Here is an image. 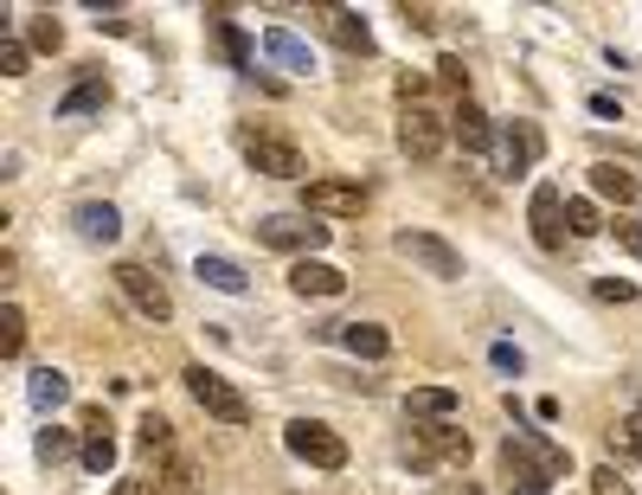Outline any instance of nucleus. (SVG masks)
Segmentation results:
<instances>
[{
    "label": "nucleus",
    "instance_id": "39448f33",
    "mask_svg": "<svg viewBox=\"0 0 642 495\" xmlns=\"http://www.w3.org/2000/svg\"><path fill=\"white\" fill-rule=\"evenodd\" d=\"M110 277H116V290L142 309V322H174V297H167V283H161L149 265L122 258V265H110Z\"/></svg>",
    "mask_w": 642,
    "mask_h": 495
},
{
    "label": "nucleus",
    "instance_id": "2eb2a0df",
    "mask_svg": "<svg viewBox=\"0 0 642 495\" xmlns=\"http://www.w3.org/2000/svg\"><path fill=\"white\" fill-rule=\"evenodd\" d=\"M315 335H335V342H347L353 354H367V361H385L392 354V335L379 322H322Z\"/></svg>",
    "mask_w": 642,
    "mask_h": 495
},
{
    "label": "nucleus",
    "instance_id": "4468645a",
    "mask_svg": "<svg viewBox=\"0 0 642 495\" xmlns=\"http://www.w3.org/2000/svg\"><path fill=\"white\" fill-rule=\"evenodd\" d=\"M72 226H77L84 245H116V238H122V213H116L110 200H84L72 213Z\"/></svg>",
    "mask_w": 642,
    "mask_h": 495
},
{
    "label": "nucleus",
    "instance_id": "aec40b11",
    "mask_svg": "<svg viewBox=\"0 0 642 495\" xmlns=\"http://www.w3.org/2000/svg\"><path fill=\"white\" fill-rule=\"evenodd\" d=\"M591 187H598V200H610V206H630V200H636V174H630V168H617V161H598V168H591Z\"/></svg>",
    "mask_w": 642,
    "mask_h": 495
},
{
    "label": "nucleus",
    "instance_id": "6e6552de",
    "mask_svg": "<svg viewBox=\"0 0 642 495\" xmlns=\"http://www.w3.org/2000/svg\"><path fill=\"white\" fill-rule=\"evenodd\" d=\"M303 213L322 219V226H328V219H360V213H367V187H360V181H335V174H328V181H308Z\"/></svg>",
    "mask_w": 642,
    "mask_h": 495
},
{
    "label": "nucleus",
    "instance_id": "72a5a7b5",
    "mask_svg": "<svg viewBox=\"0 0 642 495\" xmlns=\"http://www.w3.org/2000/svg\"><path fill=\"white\" fill-rule=\"evenodd\" d=\"M591 495H630V483L617 476V463H598L591 470Z\"/></svg>",
    "mask_w": 642,
    "mask_h": 495
},
{
    "label": "nucleus",
    "instance_id": "4be33fe9",
    "mask_svg": "<svg viewBox=\"0 0 642 495\" xmlns=\"http://www.w3.org/2000/svg\"><path fill=\"white\" fill-rule=\"evenodd\" d=\"M26 399H33L39 412H58V406L72 399V380H65L58 367H39V374H26Z\"/></svg>",
    "mask_w": 642,
    "mask_h": 495
},
{
    "label": "nucleus",
    "instance_id": "f03ea898",
    "mask_svg": "<svg viewBox=\"0 0 642 495\" xmlns=\"http://www.w3.org/2000/svg\"><path fill=\"white\" fill-rule=\"evenodd\" d=\"M181 380H187L193 406H199L206 419H219V424H251V399H244V392H238V386H231L226 374H213L206 361H193Z\"/></svg>",
    "mask_w": 642,
    "mask_h": 495
},
{
    "label": "nucleus",
    "instance_id": "c85d7f7f",
    "mask_svg": "<svg viewBox=\"0 0 642 495\" xmlns=\"http://www.w3.org/2000/svg\"><path fill=\"white\" fill-rule=\"evenodd\" d=\"M566 226L578 232V238H591V232H605V213H598L591 200H566Z\"/></svg>",
    "mask_w": 642,
    "mask_h": 495
},
{
    "label": "nucleus",
    "instance_id": "1a4fd4ad",
    "mask_svg": "<svg viewBox=\"0 0 642 495\" xmlns=\"http://www.w3.org/2000/svg\"><path fill=\"white\" fill-rule=\"evenodd\" d=\"M527 219H533V245L540 251H559L566 245V193L553 187V181H540L527 200Z\"/></svg>",
    "mask_w": 642,
    "mask_h": 495
},
{
    "label": "nucleus",
    "instance_id": "58836bf2",
    "mask_svg": "<svg viewBox=\"0 0 642 495\" xmlns=\"http://www.w3.org/2000/svg\"><path fill=\"white\" fill-rule=\"evenodd\" d=\"M494 367H501V374H521V354L501 342V347H494Z\"/></svg>",
    "mask_w": 642,
    "mask_h": 495
},
{
    "label": "nucleus",
    "instance_id": "f3484780",
    "mask_svg": "<svg viewBox=\"0 0 642 495\" xmlns=\"http://www.w3.org/2000/svg\"><path fill=\"white\" fill-rule=\"evenodd\" d=\"M456 412H463V399H456L450 386H412V392H405V419H417V424L456 419Z\"/></svg>",
    "mask_w": 642,
    "mask_h": 495
},
{
    "label": "nucleus",
    "instance_id": "f257e3e1",
    "mask_svg": "<svg viewBox=\"0 0 642 495\" xmlns=\"http://www.w3.org/2000/svg\"><path fill=\"white\" fill-rule=\"evenodd\" d=\"M444 142H450V116L431 110L424 97H417V104H399V149H405L412 168H431V161L444 154Z\"/></svg>",
    "mask_w": 642,
    "mask_h": 495
},
{
    "label": "nucleus",
    "instance_id": "473e14b6",
    "mask_svg": "<svg viewBox=\"0 0 642 495\" xmlns=\"http://www.w3.org/2000/svg\"><path fill=\"white\" fill-rule=\"evenodd\" d=\"M33 45H39V52H58V45H65V26H58L52 13H39V20H33Z\"/></svg>",
    "mask_w": 642,
    "mask_h": 495
},
{
    "label": "nucleus",
    "instance_id": "b1692460",
    "mask_svg": "<svg viewBox=\"0 0 642 495\" xmlns=\"http://www.w3.org/2000/svg\"><path fill=\"white\" fill-rule=\"evenodd\" d=\"M97 110H110V84L104 77H84L77 90L58 97V116H97Z\"/></svg>",
    "mask_w": 642,
    "mask_h": 495
},
{
    "label": "nucleus",
    "instance_id": "ddd939ff",
    "mask_svg": "<svg viewBox=\"0 0 642 495\" xmlns=\"http://www.w3.org/2000/svg\"><path fill=\"white\" fill-rule=\"evenodd\" d=\"M290 290L296 297H340L347 290V270L328 265V258H296L290 265Z\"/></svg>",
    "mask_w": 642,
    "mask_h": 495
},
{
    "label": "nucleus",
    "instance_id": "a878e982",
    "mask_svg": "<svg viewBox=\"0 0 642 495\" xmlns=\"http://www.w3.org/2000/svg\"><path fill=\"white\" fill-rule=\"evenodd\" d=\"M213 33H219V45H226L231 65H251V58H258V45H251V39L231 26V13H213Z\"/></svg>",
    "mask_w": 642,
    "mask_h": 495
},
{
    "label": "nucleus",
    "instance_id": "c9c22d12",
    "mask_svg": "<svg viewBox=\"0 0 642 495\" xmlns=\"http://www.w3.org/2000/svg\"><path fill=\"white\" fill-rule=\"evenodd\" d=\"M598 297H605V303H630V297H636V283H630V277H605V283H598Z\"/></svg>",
    "mask_w": 642,
    "mask_h": 495
},
{
    "label": "nucleus",
    "instance_id": "dca6fc26",
    "mask_svg": "<svg viewBox=\"0 0 642 495\" xmlns=\"http://www.w3.org/2000/svg\"><path fill=\"white\" fill-rule=\"evenodd\" d=\"M501 476H508V495H546V489H553V483H546V470H540V463H533L514 438L501 444Z\"/></svg>",
    "mask_w": 642,
    "mask_h": 495
},
{
    "label": "nucleus",
    "instance_id": "5701e85b",
    "mask_svg": "<svg viewBox=\"0 0 642 495\" xmlns=\"http://www.w3.org/2000/svg\"><path fill=\"white\" fill-rule=\"evenodd\" d=\"M193 270H199V283H213V290H226V297H244V290H251V277L231 265V258H213V251H199Z\"/></svg>",
    "mask_w": 642,
    "mask_h": 495
},
{
    "label": "nucleus",
    "instance_id": "393cba45",
    "mask_svg": "<svg viewBox=\"0 0 642 495\" xmlns=\"http://www.w3.org/2000/svg\"><path fill=\"white\" fill-rule=\"evenodd\" d=\"M154 495H199V470L187 458H174L161 476H154Z\"/></svg>",
    "mask_w": 642,
    "mask_h": 495
},
{
    "label": "nucleus",
    "instance_id": "0eeeda50",
    "mask_svg": "<svg viewBox=\"0 0 642 495\" xmlns=\"http://www.w3.org/2000/svg\"><path fill=\"white\" fill-rule=\"evenodd\" d=\"M258 245H270V251H296V258H315L322 245H328V226L322 219H290V213H264L258 219Z\"/></svg>",
    "mask_w": 642,
    "mask_h": 495
},
{
    "label": "nucleus",
    "instance_id": "423d86ee",
    "mask_svg": "<svg viewBox=\"0 0 642 495\" xmlns=\"http://www.w3.org/2000/svg\"><path fill=\"white\" fill-rule=\"evenodd\" d=\"M392 251L412 258V265L424 270V277H437V283H456V277H463V251H456L450 238H437V232H399Z\"/></svg>",
    "mask_w": 642,
    "mask_h": 495
},
{
    "label": "nucleus",
    "instance_id": "412c9836",
    "mask_svg": "<svg viewBox=\"0 0 642 495\" xmlns=\"http://www.w3.org/2000/svg\"><path fill=\"white\" fill-rule=\"evenodd\" d=\"M322 20H328V33H335L347 52H373V26H367L360 13H347V7H322Z\"/></svg>",
    "mask_w": 642,
    "mask_h": 495
},
{
    "label": "nucleus",
    "instance_id": "cd10ccee",
    "mask_svg": "<svg viewBox=\"0 0 642 495\" xmlns=\"http://www.w3.org/2000/svg\"><path fill=\"white\" fill-rule=\"evenodd\" d=\"M77 463H84L90 476H110V470H116V438H110V431H104V438H84Z\"/></svg>",
    "mask_w": 642,
    "mask_h": 495
},
{
    "label": "nucleus",
    "instance_id": "7c9ffc66",
    "mask_svg": "<svg viewBox=\"0 0 642 495\" xmlns=\"http://www.w3.org/2000/svg\"><path fill=\"white\" fill-rule=\"evenodd\" d=\"M135 444H142V451H167V444H174V431H167V419H161V412H149V419L135 424Z\"/></svg>",
    "mask_w": 642,
    "mask_h": 495
},
{
    "label": "nucleus",
    "instance_id": "9d476101",
    "mask_svg": "<svg viewBox=\"0 0 642 495\" xmlns=\"http://www.w3.org/2000/svg\"><path fill=\"white\" fill-rule=\"evenodd\" d=\"M540 149H546L540 122H533V116H514V122L501 129V174H508V181H514V174H527L533 161H540Z\"/></svg>",
    "mask_w": 642,
    "mask_h": 495
},
{
    "label": "nucleus",
    "instance_id": "f704fd0d",
    "mask_svg": "<svg viewBox=\"0 0 642 495\" xmlns=\"http://www.w3.org/2000/svg\"><path fill=\"white\" fill-rule=\"evenodd\" d=\"M77 431H84V438H104V431H110V412H104V406H77Z\"/></svg>",
    "mask_w": 642,
    "mask_h": 495
},
{
    "label": "nucleus",
    "instance_id": "4c0bfd02",
    "mask_svg": "<svg viewBox=\"0 0 642 495\" xmlns=\"http://www.w3.org/2000/svg\"><path fill=\"white\" fill-rule=\"evenodd\" d=\"M444 84H450V90H469V72H463V58H444Z\"/></svg>",
    "mask_w": 642,
    "mask_h": 495
},
{
    "label": "nucleus",
    "instance_id": "2f4dec72",
    "mask_svg": "<svg viewBox=\"0 0 642 495\" xmlns=\"http://www.w3.org/2000/svg\"><path fill=\"white\" fill-rule=\"evenodd\" d=\"M0 72H7V77H26V72H33V52H26L20 39H0Z\"/></svg>",
    "mask_w": 642,
    "mask_h": 495
},
{
    "label": "nucleus",
    "instance_id": "7ed1b4c3",
    "mask_svg": "<svg viewBox=\"0 0 642 495\" xmlns=\"http://www.w3.org/2000/svg\"><path fill=\"white\" fill-rule=\"evenodd\" d=\"M238 149H244V161L258 168V174H270V181H296L303 174V149L283 136V129H238Z\"/></svg>",
    "mask_w": 642,
    "mask_h": 495
},
{
    "label": "nucleus",
    "instance_id": "c756f323",
    "mask_svg": "<svg viewBox=\"0 0 642 495\" xmlns=\"http://www.w3.org/2000/svg\"><path fill=\"white\" fill-rule=\"evenodd\" d=\"M72 458V431H65V424H45V431H39V463H65Z\"/></svg>",
    "mask_w": 642,
    "mask_h": 495
},
{
    "label": "nucleus",
    "instance_id": "6ab92c4d",
    "mask_svg": "<svg viewBox=\"0 0 642 495\" xmlns=\"http://www.w3.org/2000/svg\"><path fill=\"white\" fill-rule=\"evenodd\" d=\"M264 58H276L283 72H296V77L315 72V52H308V45L290 33V26H270V33H264Z\"/></svg>",
    "mask_w": 642,
    "mask_h": 495
},
{
    "label": "nucleus",
    "instance_id": "ea45409f",
    "mask_svg": "<svg viewBox=\"0 0 642 495\" xmlns=\"http://www.w3.org/2000/svg\"><path fill=\"white\" fill-rule=\"evenodd\" d=\"M116 495H154V483H149V476H122V483H116Z\"/></svg>",
    "mask_w": 642,
    "mask_h": 495
},
{
    "label": "nucleus",
    "instance_id": "bb28decb",
    "mask_svg": "<svg viewBox=\"0 0 642 495\" xmlns=\"http://www.w3.org/2000/svg\"><path fill=\"white\" fill-rule=\"evenodd\" d=\"M20 347H26V315H20V303H0V354L20 361Z\"/></svg>",
    "mask_w": 642,
    "mask_h": 495
},
{
    "label": "nucleus",
    "instance_id": "e433bc0d",
    "mask_svg": "<svg viewBox=\"0 0 642 495\" xmlns=\"http://www.w3.org/2000/svg\"><path fill=\"white\" fill-rule=\"evenodd\" d=\"M617 245H623V251H636V258H642V219H617Z\"/></svg>",
    "mask_w": 642,
    "mask_h": 495
},
{
    "label": "nucleus",
    "instance_id": "a211bd4d",
    "mask_svg": "<svg viewBox=\"0 0 642 495\" xmlns=\"http://www.w3.org/2000/svg\"><path fill=\"white\" fill-rule=\"evenodd\" d=\"M514 444H521V451H527V458L540 463V470H546V483L572 476V451H566V444H553V438H540L533 424H521V431H514Z\"/></svg>",
    "mask_w": 642,
    "mask_h": 495
},
{
    "label": "nucleus",
    "instance_id": "9b49d317",
    "mask_svg": "<svg viewBox=\"0 0 642 495\" xmlns=\"http://www.w3.org/2000/svg\"><path fill=\"white\" fill-rule=\"evenodd\" d=\"M412 451H424L431 463H456V470H463L476 444H469V431H463L456 419H437V424H417V444H412Z\"/></svg>",
    "mask_w": 642,
    "mask_h": 495
},
{
    "label": "nucleus",
    "instance_id": "20e7f679",
    "mask_svg": "<svg viewBox=\"0 0 642 495\" xmlns=\"http://www.w3.org/2000/svg\"><path fill=\"white\" fill-rule=\"evenodd\" d=\"M283 444H290V458H303L308 470H347V438H340L335 424H315V419H290L283 424Z\"/></svg>",
    "mask_w": 642,
    "mask_h": 495
},
{
    "label": "nucleus",
    "instance_id": "f8f14e48",
    "mask_svg": "<svg viewBox=\"0 0 642 495\" xmlns=\"http://www.w3.org/2000/svg\"><path fill=\"white\" fill-rule=\"evenodd\" d=\"M450 136H456V149H463V154H489V149H494L489 110H482L476 97H463V104L450 110Z\"/></svg>",
    "mask_w": 642,
    "mask_h": 495
}]
</instances>
